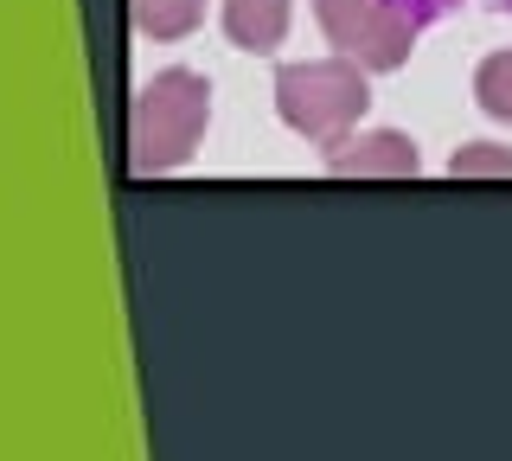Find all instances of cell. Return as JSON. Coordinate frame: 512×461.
I'll use <instances>...</instances> for the list:
<instances>
[{"label":"cell","mask_w":512,"mask_h":461,"mask_svg":"<svg viewBox=\"0 0 512 461\" xmlns=\"http://www.w3.org/2000/svg\"><path fill=\"white\" fill-rule=\"evenodd\" d=\"M205 122H212V77L205 71H160L128 103V173H173L199 154Z\"/></svg>","instance_id":"6da1fadb"},{"label":"cell","mask_w":512,"mask_h":461,"mask_svg":"<svg viewBox=\"0 0 512 461\" xmlns=\"http://www.w3.org/2000/svg\"><path fill=\"white\" fill-rule=\"evenodd\" d=\"M359 58L333 52V58H301V65L276 71V116L295 135H308L320 154H333L352 135V122L372 109V84H365Z\"/></svg>","instance_id":"7a4b0ae2"},{"label":"cell","mask_w":512,"mask_h":461,"mask_svg":"<svg viewBox=\"0 0 512 461\" xmlns=\"http://www.w3.org/2000/svg\"><path fill=\"white\" fill-rule=\"evenodd\" d=\"M314 20L333 52L359 58L365 71H404L423 20L404 0H314Z\"/></svg>","instance_id":"3957f363"},{"label":"cell","mask_w":512,"mask_h":461,"mask_svg":"<svg viewBox=\"0 0 512 461\" xmlns=\"http://www.w3.org/2000/svg\"><path fill=\"white\" fill-rule=\"evenodd\" d=\"M416 167H423V154H416V141L404 129L346 135L340 148L327 154V173H340V180H410Z\"/></svg>","instance_id":"277c9868"},{"label":"cell","mask_w":512,"mask_h":461,"mask_svg":"<svg viewBox=\"0 0 512 461\" xmlns=\"http://www.w3.org/2000/svg\"><path fill=\"white\" fill-rule=\"evenodd\" d=\"M288 7L295 0H224V39L237 52H276L288 39Z\"/></svg>","instance_id":"5b68a950"},{"label":"cell","mask_w":512,"mask_h":461,"mask_svg":"<svg viewBox=\"0 0 512 461\" xmlns=\"http://www.w3.org/2000/svg\"><path fill=\"white\" fill-rule=\"evenodd\" d=\"M128 13H135V33L141 39H186L192 26L205 20V0H128Z\"/></svg>","instance_id":"8992f818"},{"label":"cell","mask_w":512,"mask_h":461,"mask_svg":"<svg viewBox=\"0 0 512 461\" xmlns=\"http://www.w3.org/2000/svg\"><path fill=\"white\" fill-rule=\"evenodd\" d=\"M474 103H480V116H493V122H506V129H512V45H506V52H487V58H480V71H474Z\"/></svg>","instance_id":"52a82bcc"},{"label":"cell","mask_w":512,"mask_h":461,"mask_svg":"<svg viewBox=\"0 0 512 461\" xmlns=\"http://www.w3.org/2000/svg\"><path fill=\"white\" fill-rule=\"evenodd\" d=\"M448 180H512V148L506 141H468L448 154Z\"/></svg>","instance_id":"ba28073f"}]
</instances>
